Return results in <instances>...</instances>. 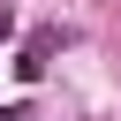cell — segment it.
Masks as SVG:
<instances>
[{
  "mask_svg": "<svg viewBox=\"0 0 121 121\" xmlns=\"http://www.w3.org/2000/svg\"><path fill=\"white\" fill-rule=\"evenodd\" d=\"M0 121H30V106H0Z\"/></svg>",
  "mask_w": 121,
  "mask_h": 121,
  "instance_id": "6da1fadb",
  "label": "cell"
}]
</instances>
